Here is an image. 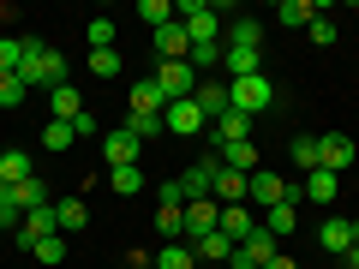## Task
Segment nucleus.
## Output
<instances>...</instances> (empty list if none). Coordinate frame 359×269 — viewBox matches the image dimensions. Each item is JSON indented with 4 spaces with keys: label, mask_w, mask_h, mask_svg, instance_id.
I'll return each mask as SVG.
<instances>
[{
    "label": "nucleus",
    "mask_w": 359,
    "mask_h": 269,
    "mask_svg": "<svg viewBox=\"0 0 359 269\" xmlns=\"http://www.w3.org/2000/svg\"><path fill=\"white\" fill-rule=\"evenodd\" d=\"M216 228H222V204L216 198H192V204H186V245H198L204 233H216Z\"/></svg>",
    "instance_id": "423d86ee"
},
{
    "label": "nucleus",
    "mask_w": 359,
    "mask_h": 269,
    "mask_svg": "<svg viewBox=\"0 0 359 269\" xmlns=\"http://www.w3.org/2000/svg\"><path fill=\"white\" fill-rule=\"evenodd\" d=\"M18 269H30V263H18Z\"/></svg>",
    "instance_id": "603ef678"
},
{
    "label": "nucleus",
    "mask_w": 359,
    "mask_h": 269,
    "mask_svg": "<svg viewBox=\"0 0 359 269\" xmlns=\"http://www.w3.org/2000/svg\"><path fill=\"white\" fill-rule=\"evenodd\" d=\"M42 144H48V150H72V144H78L72 120H48V126H42Z\"/></svg>",
    "instance_id": "473e14b6"
},
{
    "label": "nucleus",
    "mask_w": 359,
    "mask_h": 269,
    "mask_svg": "<svg viewBox=\"0 0 359 269\" xmlns=\"http://www.w3.org/2000/svg\"><path fill=\"white\" fill-rule=\"evenodd\" d=\"M341 269H359V245H347V251H341Z\"/></svg>",
    "instance_id": "de8ad7c7"
},
{
    "label": "nucleus",
    "mask_w": 359,
    "mask_h": 269,
    "mask_svg": "<svg viewBox=\"0 0 359 269\" xmlns=\"http://www.w3.org/2000/svg\"><path fill=\"white\" fill-rule=\"evenodd\" d=\"M36 263H66V233H48V240H36Z\"/></svg>",
    "instance_id": "79ce46f5"
},
{
    "label": "nucleus",
    "mask_w": 359,
    "mask_h": 269,
    "mask_svg": "<svg viewBox=\"0 0 359 269\" xmlns=\"http://www.w3.org/2000/svg\"><path fill=\"white\" fill-rule=\"evenodd\" d=\"M294 228H299V209H294V204H276V209H264V233H269V240H287Z\"/></svg>",
    "instance_id": "5701e85b"
},
{
    "label": "nucleus",
    "mask_w": 359,
    "mask_h": 269,
    "mask_svg": "<svg viewBox=\"0 0 359 269\" xmlns=\"http://www.w3.org/2000/svg\"><path fill=\"white\" fill-rule=\"evenodd\" d=\"M318 13H323V6H311V0H282V6H276V25H287V30H306Z\"/></svg>",
    "instance_id": "4be33fe9"
},
{
    "label": "nucleus",
    "mask_w": 359,
    "mask_h": 269,
    "mask_svg": "<svg viewBox=\"0 0 359 269\" xmlns=\"http://www.w3.org/2000/svg\"><path fill=\"white\" fill-rule=\"evenodd\" d=\"M245 204L252 209H276V204H299V186H287L276 167H257L252 179H245Z\"/></svg>",
    "instance_id": "f03ea898"
},
{
    "label": "nucleus",
    "mask_w": 359,
    "mask_h": 269,
    "mask_svg": "<svg viewBox=\"0 0 359 269\" xmlns=\"http://www.w3.org/2000/svg\"><path fill=\"white\" fill-rule=\"evenodd\" d=\"M287 156H294V162H299V167L311 174V167H318V138H311V132H299V138L287 144Z\"/></svg>",
    "instance_id": "4c0bfd02"
},
{
    "label": "nucleus",
    "mask_w": 359,
    "mask_h": 269,
    "mask_svg": "<svg viewBox=\"0 0 359 269\" xmlns=\"http://www.w3.org/2000/svg\"><path fill=\"white\" fill-rule=\"evenodd\" d=\"M318 245H323L330 257H341L347 245H353V221H347V216H323V228H318Z\"/></svg>",
    "instance_id": "2eb2a0df"
},
{
    "label": "nucleus",
    "mask_w": 359,
    "mask_h": 269,
    "mask_svg": "<svg viewBox=\"0 0 359 269\" xmlns=\"http://www.w3.org/2000/svg\"><path fill=\"white\" fill-rule=\"evenodd\" d=\"M257 42H264V25L257 18H233L228 25V48H257Z\"/></svg>",
    "instance_id": "c756f323"
},
{
    "label": "nucleus",
    "mask_w": 359,
    "mask_h": 269,
    "mask_svg": "<svg viewBox=\"0 0 359 269\" xmlns=\"http://www.w3.org/2000/svg\"><path fill=\"white\" fill-rule=\"evenodd\" d=\"M162 126L174 132V138H198V132H204L210 120L198 114V102H192V96H186V102H168V108H162Z\"/></svg>",
    "instance_id": "0eeeda50"
},
{
    "label": "nucleus",
    "mask_w": 359,
    "mask_h": 269,
    "mask_svg": "<svg viewBox=\"0 0 359 269\" xmlns=\"http://www.w3.org/2000/svg\"><path fill=\"white\" fill-rule=\"evenodd\" d=\"M306 30H311V42H318V48H330V42H335V36H341V30H335V18H323V13H318V18H311V25H306Z\"/></svg>",
    "instance_id": "37998d69"
},
{
    "label": "nucleus",
    "mask_w": 359,
    "mask_h": 269,
    "mask_svg": "<svg viewBox=\"0 0 359 269\" xmlns=\"http://www.w3.org/2000/svg\"><path fill=\"white\" fill-rule=\"evenodd\" d=\"M126 269H150V257H138V263H126Z\"/></svg>",
    "instance_id": "09e8293b"
},
{
    "label": "nucleus",
    "mask_w": 359,
    "mask_h": 269,
    "mask_svg": "<svg viewBox=\"0 0 359 269\" xmlns=\"http://www.w3.org/2000/svg\"><path fill=\"white\" fill-rule=\"evenodd\" d=\"M222 54H228V42H198V48H192V72H204V66H222Z\"/></svg>",
    "instance_id": "a19ab883"
},
{
    "label": "nucleus",
    "mask_w": 359,
    "mask_h": 269,
    "mask_svg": "<svg viewBox=\"0 0 359 269\" xmlns=\"http://www.w3.org/2000/svg\"><path fill=\"white\" fill-rule=\"evenodd\" d=\"M299 198H306V204H318V209H330L335 198H341V174H330V167H311L306 186H299Z\"/></svg>",
    "instance_id": "6e6552de"
},
{
    "label": "nucleus",
    "mask_w": 359,
    "mask_h": 269,
    "mask_svg": "<svg viewBox=\"0 0 359 269\" xmlns=\"http://www.w3.org/2000/svg\"><path fill=\"white\" fill-rule=\"evenodd\" d=\"M210 179H216V162H192L180 174V198L192 204V198H210Z\"/></svg>",
    "instance_id": "a211bd4d"
},
{
    "label": "nucleus",
    "mask_w": 359,
    "mask_h": 269,
    "mask_svg": "<svg viewBox=\"0 0 359 269\" xmlns=\"http://www.w3.org/2000/svg\"><path fill=\"white\" fill-rule=\"evenodd\" d=\"M156 90H162V102H186V96H198V72L192 60H156Z\"/></svg>",
    "instance_id": "39448f33"
},
{
    "label": "nucleus",
    "mask_w": 359,
    "mask_h": 269,
    "mask_svg": "<svg viewBox=\"0 0 359 269\" xmlns=\"http://www.w3.org/2000/svg\"><path fill=\"white\" fill-rule=\"evenodd\" d=\"M210 198H216L222 209H228V204H245V174H233V167H222V162H216V179H210Z\"/></svg>",
    "instance_id": "ddd939ff"
},
{
    "label": "nucleus",
    "mask_w": 359,
    "mask_h": 269,
    "mask_svg": "<svg viewBox=\"0 0 359 269\" xmlns=\"http://www.w3.org/2000/svg\"><path fill=\"white\" fill-rule=\"evenodd\" d=\"M120 66H126L120 48H90V72H96V78H120Z\"/></svg>",
    "instance_id": "72a5a7b5"
},
{
    "label": "nucleus",
    "mask_w": 359,
    "mask_h": 269,
    "mask_svg": "<svg viewBox=\"0 0 359 269\" xmlns=\"http://www.w3.org/2000/svg\"><path fill=\"white\" fill-rule=\"evenodd\" d=\"M156 233L162 240H186V209H156Z\"/></svg>",
    "instance_id": "e433bc0d"
},
{
    "label": "nucleus",
    "mask_w": 359,
    "mask_h": 269,
    "mask_svg": "<svg viewBox=\"0 0 359 269\" xmlns=\"http://www.w3.org/2000/svg\"><path fill=\"white\" fill-rule=\"evenodd\" d=\"M150 269H198V251H192L186 240H168L162 251L150 257Z\"/></svg>",
    "instance_id": "aec40b11"
},
{
    "label": "nucleus",
    "mask_w": 359,
    "mask_h": 269,
    "mask_svg": "<svg viewBox=\"0 0 359 269\" xmlns=\"http://www.w3.org/2000/svg\"><path fill=\"white\" fill-rule=\"evenodd\" d=\"M25 96H30V84H25V78H18V72H0V108H18Z\"/></svg>",
    "instance_id": "f704fd0d"
},
{
    "label": "nucleus",
    "mask_w": 359,
    "mask_h": 269,
    "mask_svg": "<svg viewBox=\"0 0 359 269\" xmlns=\"http://www.w3.org/2000/svg\"><path fill=\"white\" fill-rule=\"evenodd\" d=\"M162 90H156V78H138V84H132V114H162Z\"/></svg>",
    "instance_id": "bb28decb"
},
{
    "label": "nucleus",
    "mask_w": 359,
    "mask_h": 269,
    "mask_svg": "<svg viewBox=\"0 0 359 269\" xmlns=\"http://www.w3.org/2000/svg\"><path fill=\"white\" fill-rule=\"evenodd\" d=\"M48 108H54V120H78V114H84V96H78V84L48 90Z\"/></svg>",
    "instance_id": "393cba45"
},
{
    "label": "nucleus",
    "mask_w": 359,
    "mask_h": 269,
    "mask_svg": "<svg viewBox=\"0 0 359 269\" xmlns=\"http://www.w3.org/2000/svg\"><path fill=\"white\" fill-rule=\"evenodd\" d=\"M192 251H198V257H222V263H233V251H240V245H233V240H228V233H222V228H216V233H204V240H198V245H192Z\"/></svg>",
    "instance_id": "7c9ffc66"
},
{
    "label": "nucleus",
    "mask_w": 359,
    "mask_h": 269,
    "mask_svg": "<svg viewBox=\"0 0 359 269\" xmlns=\"http://www.w3.org/2000/svg\"><path fill=\"white\" fill-rule=\"evenodd\" d=\"M13 192H18V209H25V216H30V209H48V186H42L36 174H30L25 186H13Z\"/></svg>",
    "instance_id": "2f4dec72"
},
{
    "label": "nucleus",
    "mask_w": 359,
    "mask_h": 269,
    "mask_svg": "<svg viewBox=\"0 0 359 269\" xmlns=\"http://www.w3.org/2000/svg\"><path fill=\"white\" fill-rule=\"evenodd\" d=\"M138 18L150 30H162V25H174V6H168V0H138Z\"/></svg>",
    "instance_id": "c9c22d12"
},
{
    "label": "nucleus",
    "mask_w": 359,
    "mask_h": 269,
    "mask_svg": "<svg viewBox=\"0 0 359 269\" xmlns=\"http://www.w3.org/2000/svg\"><path fill=\"white\" fill-rule=\"evenodd\" d=\"M25 66V36H0V72H18Z\"/></svg>",
    "instance_id": "ea45409f"
},
{
    "label": "nucleus",
    "mask_w": 359,
    "mask_h": 269,
    "mask_svg": "<svg viewBox=\"0 0 359 269\" xmlns=\"http://www.w3.org/2000/svg\"><path fill=\"white\" fill-rule=\"evenodd\" d=\"M233 269H257V263H233Z\"/></svg>",
    "instance_id": "3c124183"
},
{
    "label": "nucleus",
    "mask_w": 359,
    "mask_h": 269,
    "mask_svg": "<svg viewBox=\"0 0 359 269\" xmlns=\"http://www.w3.org/2000/svg\"><path fill=\"white\" fill-rule=\"evenodd\" d=\"M228 108H233V114H245V120L269 114V108H276V84H269L264 72H257V78H233V84H228Z\"/></svg>",
    "instance_id": "7ed1b4c3"
},
{
    "label": "nucleus",
    "mask_w": 359,
    "mask_h": 269,
    "mask_svg": "<svg viewBox=\"0 0 359 269\" xmlns=\"http://www.w3.org/2000/svg\"><path fill=\"white\" fill-rule=\"evenodd\" d=\"M126 132H132V138H162V114H126Z\"/></svg>",
    "instance_id": "58836bf2"
},
{
    "label": "nucleus",
    "mask_w": 359,
    "mask_h": 269,
    "mask_svg": "<svg viewBox=\"0 0 359 269\" xmlns=\"http://www.w3.org/2000/svg\"><path fill=\"white\" fill-rule=\"evenodd\" d=\"M156 60H192V36H186V25H162L156 30Z\"/></svg>",
    "instance_id": "9b49d317"
},
{
    "label": "nucleus",
    "mask_w": 359,
    "mask_h": 269,
    "mask_svg": "<svg viewBox=\"0 0 359 269\" xmlns=\"http://www.w3.org/2000/svg\"><path fill=\"white\" fill-rule=\"evenodd\" d=\"M13 221H18V192L0 186V228H13Z\"/></svg>",
    "instance_id": "a18cd8bd"
},
{
    "label": "nucleus",
    "mask_w": 359,
    "mask_h": 269,
    "mask_svg": "<svg viewBox=\"0 0 359 269\" xmlns=\"http://www.w3.org/2000/svg\"><path fill=\"white\" fill-rule=\"evenodd\" d=\"M222 167H233V174L252 179V174H257V144H252V138H245V144H228V150H222Z\"/></svg>",
    "instance_id": "a878e982"
},
{
    "label": "nucleus",
    "mask_w": 359,
    "mask_h": 269,
    "mask_svg": "<svg viewBox=\"0 0 359 269\" xmlns=\"http://www.w3.org/2000/svg\"><path fill=\"white\" fill-rule=\"evenodd\" d=\"M353 245H359V216H353Z\"/></svg>",
    "instance_id": "8fccbe9b"
},
{
    "label": "nucleus",
    "mask_w": 359,
    "mask_h": 269,
    "mask_svg": "<svg viewBox=\"0 0 359 269\" xmlns=\"http://www.w3.org/2000/svg\"><path fill=\"white\" fill-rule=\"evenodd\" d=\"M222 66H228V84H233V78H257V72H264V54H257V48H228Z\"/></svg>",
    "instance_id": "412c9836"
},
{
    "label": "nucleus",
    "mask_w": 359,
    "mask_h": 269,
    "mask_svg": "<svg viewBox=\"0 0 359 269\" xmlns=\"http://www.w3.org/2000/svg\"><path fill=\"white\" fill-rule=\"evenodd\" d=\"M18 78H25L30 90H60V84H72L66 78V54L60 48H48V42H25V66H18Z\"/></svg>",
    "instance_id": "f257e3e1"
},
{
    "label": "nucleus",
    "mask_w": 359,
    "mask_h": 269,
    "mask_svg": "<svg viewBox=\"0 0 359 269\" xmlns=\"http://www.w3.org/2000/svg\"><path fill=\"white\" fill-rule=\"evenodd\" d=\"M269 257H276V240H269V233H264V228H257V233H252V240H245V245H240V251H233V263H257V269H264V263H269Z\"/></svg>",
    "instance_id": "b1692460"
},
{
    "label": "nucleus",
    "mask_w": 359,
    "mask_h": 269,
    "mask_svg": "<svg viewBox=\"0 0 359 269\" xmlns=\"http://www.w3.org/2000/svg\"><path fill=\"white\" fill-rule=\"evenodd\" d=\"M318 167H330V174L353 167V138H347V132H323L318 138Z\"/></svg>",
    "instance_id": "1a4fd4ad"
},
{
    "label": "nucleus",
    "mask_w": 359,
    "mask_h": 269,
    "mask_svg": "<svg viewBox=\"0 0 359 269\" xmlns=\"http://www.w3.org/2000/svg\"><path fill=\"white\" fill-rule=\"evenodd\" d=\"M90 48H114V18H90Z\"/></svg>",
    "instance_id": "c03bdc74"
},
{
    "label": "nucleus",
    "mask_w": 359,
    "mask_h": 269,
    "mask_svg": "<svg viewBox=\"0 0 359 269\" xmlns=\"http://www.w3.org/2000/svg\"><path fill=\"white\" fill-rule=\"evenodd\" d=\"M138 150H144V138H132L126 126H114V132L102 138V162H108V167H132V162H138Z\"/></svg>",
    "instance_id": "9d476101"
},
{
    "label": "nucleus",
    "mask_w": 359,
    "mask_h": 269,
    "mask_svg": "<svg viewBox=\"0 0 359 269\" xmlns=\"http://www.w3.org/2000/svg\"><path fill=\"white\" fill-rule=\"evenodd\" d=\"M264 269H299V263H294V257H282V251H276V257H269Z\"/></svg>",
    "instance_id": "49530a36"
},
{
    "label": "nucleus",
    "mask_w": 359,
    "mask_h": 269,
    "mask_svg": "<svg viewBox=\"0 0 359 269\" xmlns=\"http://www.w3.org/2000/svg\"><path fill=\"white\" fill-rule=\"evenodd\" d=\"M210 138H216V150H228V144H245V138H252V120L228 108V114H222L216 126H210Z\"/></svg>",
    "instance_id": "dca6fc26"
},
{
    "label": "nucleus",
    "mask_w": 359,
    "mask_h": 269,
    "mask_svg": "<svg viewBox=\"0 0 359 269\" xmlns=\"http://www.w3.org/2000/svg\"><path fill=\"white\" fill-rule=\"evenodd\" d=\"M108 186H114L120 198H138L144 192V167L132 162V167H108Z\"/></svg>",
    "instance_id": "c85d7f7f"
},
{
    "label": "nucleus",
    "mask_w": 359,
    "mask_h": 269,
    "mask_svg": "<svg viewBox=\"0 0 359 269\" xmlns=\"http://www.w3.org/2000/svg\"><path fill=\"white\" fill-rule=\"evenodd\" d=\"M30 179V150H6L0 156V186H25Z\"/></svg>",
    "instance_id": "cd10ccee"
},
{
    "label": "nucleus",
    "mask_w": 359,
    "mask_h": 269,
    "mask_svg": "<svg viewBox=\"0 0 359 269\" xmlns=\"http://www.w3.org/2000/svg\"><path fill=\"white\" fill-rule=\"evenodd\" d=\"M192 102H198V114L216 126V120L228 114V84H204V78H198V96H192Z\"/></svg>",
    "instance_id": "f3484780"
},
{
    "label": "nucleus",
    "mask_w": 359,
    "mask_h": 269,
    "mask_svg": "<svg viewBox=\"0 0 359 269\" xmlns=\"http://www.w3.org/2000/svg\"><path fill=\"white\" fill-rule=\"evenodd\" d=\"M257 228H264V221L252 216V204H228V209H222V233H228L233 245H245V240H252Z\"/></svg>",
    "instance_id": "f8f14e48"
},
{
    "label": "nucleus",
    "mask_w": 359,
    "mask_h": 269,
    "mask_svg": "<svg viewBox=\"0 0 359 269\" xmlns=\"http://www.w3.org/2000/svg\"><path fill=\"white\" fill-rule=\"evenodd\" d=\"M174 18L186 25L192 48H198V42H222V6H210V0H180Z\"/></svg>",
    "instance_id": "20e7f679"
},
{
    "label": "nucleus",
    "mask_w": 359,
    "mask_h": 269,
    "mask_svg": "<svg viewBox=\"0 0 359 269\" xmlns=\"http://www.w3.org/2000/svg\"><path fill=\"white\" fill-rule=\"evenodd\" d=\"M84 221H90V209H84V198H60L54 204V228L72 240V233H84Z\"/></svg>",
    "instance_id": "6ab92c4d"
},
{
    "label": "nucleus",
    "mask_w": 359,
    "mask_h": 269,
    "mask_svg": "<svg viewBox=\"0 0 359 269\" xmlns=\"http://www.w3.org/2000/svg\"><path fill=\"white\" fill-rule=\"evenodd\" d=\"M48 233H60V228H54V204L48 209H30V216L18 221V245H25V251H36V240H48Z\"/></svg>",
    "instance_id": "4468645a"
}]
</instances>
